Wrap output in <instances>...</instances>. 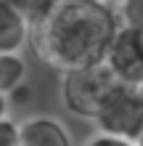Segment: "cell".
<instances>
[{"instance_id": "cell-1", "label": "cell", "mask_w": 143, "mask_h": 146, "mask_svg": "<svg viewBox=\"0 0 143 146\" xmlns=\"http://www.w3.org/2000/svg\"><path fill=\"white\" fill-rule=\"evenodd\" d=\"M117 27L119 19L109 3L58 0L53 11L29 29V42L43 64L66 74L103 61Z\"/></svg>"}, {"instance_id": "cell-2", "label": "cell", "mask_w": 143, "mask_h": 146, "mask_svg": "<svg viewBox=\"0 0 143 146\" xmlns=\"http://www.w3.org/2000/svg\"><path fill=\"white\" fill-rule=\"evenodd\" d=\"M93 122L101 133L135 141L143 130V90L125 82H114L106 90Z\"/></svg>"}, {"instance_id": "cell-3", "label": "cell", "mask_w": 143, "mask_h": 146, "mask_svg": "<svg viewBox=\"0 0 143 146\" xmlns=\"http://www.w3.org/2000/svg\"><path fill=\"white\" fill-rule=\"evenodd\" d=\"M117 80L111 69L106 66V61L93 64V66H85V69H74V72H66L61 77V98H64V106L72 111L74 117H82V119H93L96 111L103 101L106 90L111 88Z\"/></svg>"}, {"instance_id": "cell-4", "label": "cell", "mask_w": 143, "mask_h": 146, "mask_svg": "<svg viewBox=\"0 0 143 146\" xmlns=\"http://www.w3.org/2000/svg\"><path fill=\"white\" fill-rule=\"evenodd\" d=\"M103 61L111 69L117 82L143 90V29L119 24Z\"/></svg>"}, {"instance_id": "cell-5", "label": "cell", "mask_w": 143, "mask_h": 146, "mask_svg": "<svg viewBox=\"0 0 143 146\" xmlns=\"http://www.w3.org/2000/svg\"><path fill=\"white\" fill-rule=\"evenodd\" d=\"M19 146H72V138L56 117L37 114L19 125Z\"/></svg>"}, {"instance_id": "cell-6", "label": "cell", "mask_w": 143, "mask_h": 146, "mask_svg": "<svg viewBox=\"0 0 143 146\" xmlns=\"http://www.w3.org/2000/svg\"><path fill=\"white\" fill-rule=\"evenodd\" d=\"M29 42V24L0 0V53H21Z\"/></svg>"}, {"instance_id": "cell-7", "label": "cell", "mask_w": 143, "mask_h": 146, "mask_svg": "<svg viewBox=\"0 0 143 146\" xmlns=\"http://www.w3.org/2000/svg\"><path fill=\"white\" fill-rule=\"evenodd\" d=\"M27 77V64L19 53H0V93H11Z\"/></svg>"}, {"instance_id": "cell-8", "label": "cell", "mask_w": 143, "mask_h": 146, "mask_svg": "<svg viewBox=\"0 0 143 146\" xmlns=\"http://www.w3.org/2000/svg\"><path fill=\"white\" fill-rule=\"evenodd\" d=\"M5 3L11 5L13 11L29 24V29H32L35 24H40L50 11H53L58 0H5Z\"/></svg>"}, {"instance_id": "cell-9", "label": "cell", "mask_w": 143, "mask_h": 146, "mask_svg": "<svg viewBox=\"0 0 143 146\" xmlns=\"http://www.w3.org/2000/svg\"><path fill=\"white\" fill-rule=\"evenodd\" d=\"M119 24L132 29H143V0H119Z\"/></svg>"}, {"instance_id": "cell-10", "label": "cell", "mask_w": 143, "mask_h": 146, "mask_svg": "<svg viewBox=\"0 0 143 146\" xmlns=\"http://www.w3.org/2000/svg\"><path fill=\"white\" fill-rule=\"evenodd\" d=\"M0 146H19V125L13 119L0 117Z\"/></svg>"}, {"instance_id": "cell-11", "label": "cell", "mask_w": 143, "mask_h": 146, "mask_svg": "<svg viewBox=\"0 0 143 146\" xmlns=\"http://www.w3.org/2000/svg\"><path fill=\"white\" fill-rule=\"evenodd\" d=\"M85 146H135V141H127V138H119V135H109V133H101L93 135Z\"/></svg>"}, {"instance_id": "cell-12", "label": "cell", "mask_w": 143, "mask_h": 146, "mask_svg": "<svg viewBox=\"0 0 143 146\" xmlns=\"http://www.w3.org/2000/svg\"><path fill=\"white\" fill-rule=\"evenodd\" d=\"M8 114V98H5V93H0V117H5Z\"/></svg>"}, {"instance_id": "cell-13", "label": "cell", "mask_w": 143, "mask_h": 146, "mask_svg": "<svg viewBox=\"0 0 143 146\" xmlns=\"http://www.w3.org/2000/svg\"><path fill=\"white\" fill-rule=\"evenodd\" d=\"M74 3H106V0H74Z\"/></svg>"}, {"instance_id": "cell-14", "label": "cell", "mask_w": 143, "mask_h": 146, "mask_svg": "<svg viewBox=\"0 0 143 146\" xmlns=\"http://www.w3.org/2000/svg\"><path fill=\"white\" fill-rule=\"evenodd\" d=\"M135 146H143V130H140V135L135 138Z\"/></svg>"}]
</instances>
